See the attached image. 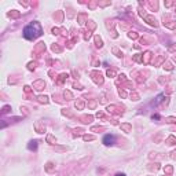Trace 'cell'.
Wrapping results in <instances>:
<instances>
[{
  "instance_id": "obj_1",
  "label": "cell",
  "mask_w": 176,
  "mask_h": 176,
  "mask_svg": "<svg viewBox=\"0 0 176 176\" xmlns=\"http://www.w3.org/2000/svg\"><path fill=\"white\" fill-rule=\"evenodd\" d=\"M40 35H41V26L39 22H33L24 29V36L28 40H33V39L39 37Z\"/></svg>"
},
{
  "instance_id": "obj_2",
  "label": "cell",
  "mask_w": 176,
  "mask_h": 176,
  "mask_svg": "<svg viewBox=\"0 0 176 176\" xmlns=\"http://www.w3.org/2000/svg\"><path fill=\"white\" fill-rule=\"evenodd\" d=\"M114 142H116V138H114L113 135H106L105 138H103V143L107 146H110V145H113Z\"/></svg>"
},
{
  "instance_id": "obj_3",
  "label": "cell",
  "mask_w": 176,
  "mask_h": 176,
  "mask_svg": "<svg viewBox=\"0 0 176 176\" xmlns=\"http://www.w3.org/2000/svg\"><path fill=\"white\" fill-rule=\"evenodd\" d=\"M116 176H125V175H124V173H117Z\"/></svg>"
}]
</instances>
